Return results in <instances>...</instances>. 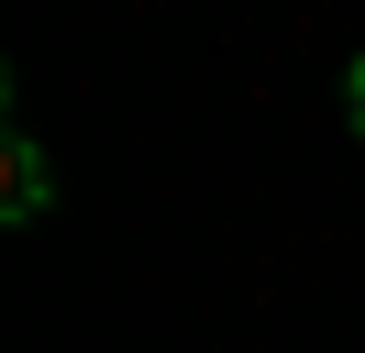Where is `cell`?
Returning a JSON list of instances; mask_svg holds the SVG:
<instances>
[{
    "label": "cell",
    "instance_id": "1",
    "mask_svg": "<svg viewBox=\"0 0 365 353\" xmlns=\"http://www.w3.org/2000/svg\"><path fill=\"white\" fill-rule=\"evenodd\" d=\"M56 199V176H45V144H34V132H11V144H0V221H34Z\"/></svg>",
    "mask_w": 365,
    "mask_h": 353
},
{
    "label": "cell",
    "instance_id": "2",
    "mask_svg": "<svg viewBox=\"0 0 365 353\" xmlns=\"http://www.w3.org/2000/svg\"><path fill=\"white\" fill-rule=\"evenodd\" d=\"M343 122L365 132V56H354V78H343Z\"/></svg>",
    "mask_w": 365,
    "mask_h": 353
}]
</instances>
